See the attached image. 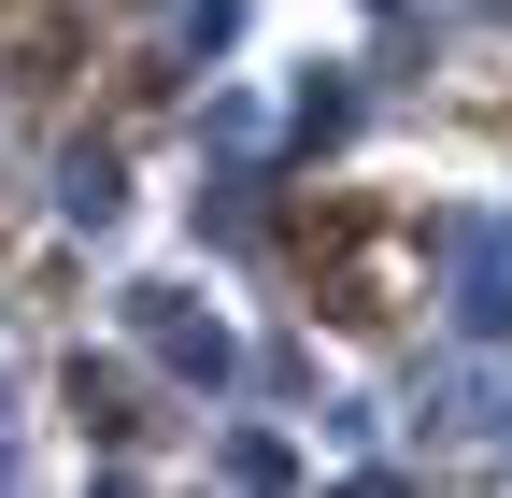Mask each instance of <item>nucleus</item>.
Segmentation results:
<instances>
[{
  "label": "nucleus",
  "instance_id": "1",
  "mask_svg": "<svg viewBox=\"0 0 512 498\" xmlns=\"http://www.w3.org/2000/svg\"><path fill=\"white\" fill-rule=\"evenodd\" d=\"M299 242H328V285H313V299H328L342 328H384V271H370V214H356V200H313V214H299Z\"/></svg>",
  "mask_w": 512,
  "mask_h": 498
},
{
  "label": "nucleus",
  "instance_id": "2",
  "mask_svg": "<svg viewBox=\"0 0 512 498\" xmlns=\"http://www.w3.org/2000/svg\"><path fill=\"white\" fill-rule=\"evenodd\" d=\"M57 29H72V0H0V72L57 86Z\"/></svg>",
  "mask_w": 512,
  "mask_h": 498
}]
</instances>
